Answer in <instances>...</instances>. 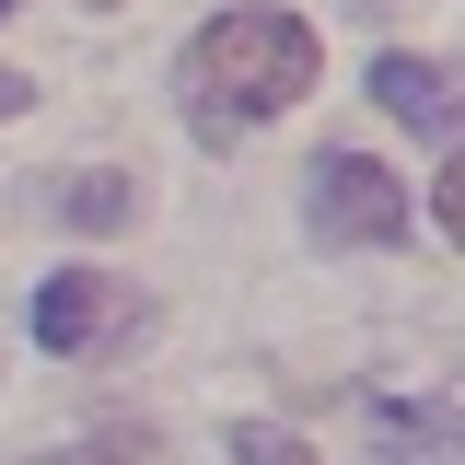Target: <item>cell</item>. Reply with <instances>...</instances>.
Segmentation results:
<instances>
[{
  "instance_id": "obj_5",
  "label": "cell",
  "mask_w": 465,
  "mask_h": 465,
  "mask_svg": "<svg viewBox=\"0 0 465 465\" xmlns=\"http://www.w3.org/2000/svg\"><path fill=\"white\" fill-rule=\"evenodd\" d=\"M372 430H384V454H396V465H407V454H419V465H454V407H407V396H396V407H372Z\"/></svg>"
},
{
  "instance_id": "obj_2",
  "label": "cell",
  "mask_w": 465,
  "mask_h": 465,
  "mask_svg": "<svg viewBox=\"0 0 465 465\" xmlns=\"http://www.w3.org/2000/svg\"><path fill=\"white\" fill-rule=\"evenodd\" d=\"M302 232L314 244H407V186L372 152H326L302 174Z\"/></svg>"
},
{
  "instance_id": "obj_6",
  "label": "cell",
  "mask_w": 465,
  "mask_h": 465,
  "mask_svg": "<svg viewBox=\"0 0 465 465\" xmlns=\"http://www.w3.org/2000/svg\"><path fill=\"white\" fill-rule=\"evenodd\" d=\"M128 210H140V186H128V174H105V163L58 186V222H70V232H116Z\"/></svg>"
},
{
  "instance_id": "obj_1",
  "label": "cell",
  "mask_w": 465,
  "mask_h": 465,
  "mask_svg": "<svg viewBox=\"0 0 465 465\" xmlns=\"http://www.w3.org/2000/svg\"><path fill=\"white\" fill-rule=\"evenodd\" d=\"M314 70H326V47H314L302 12H222V24L186 47V128L222 152L244 128H268L280 105H302Z\"/></svg>"
},
{
  "instance_id": "obj_10",
  "label": "cell",
  "mask_w": 465,
  "mask_h": 465,
  "mask_svg": "<svg viewBox=\"0 0 465 465\" xmlns=\"http://www.w3.org/2000/svg\"><path fill=\"white\" fill-rule=\"evenodd\" d=\"M94 12H116V0H94Z\"/></svg>"
},
{
  "instance_id": "obj_9",
  "label": "cell",
  "mask_w": 465,
  "mask_h": 465,
  "mask_svg": "<svg viewBox=\"0 0 465 465\" xmlns=\"http://www.w3.org/2000/svg\"><path fill=\"white\" fill-rule=\"evenodd\" d=\"M0 12H24V0H0Z\"/></svg>"
},
{
  "instance_id": "obj_7",
  "label": "cell",
  "mask_w": 465,
  "mask_h": 465,
  "mask_svg": "<svg viewBox=\"0 0 465 465\" xmlns=\"http://www.w3.org/2000/svg\"><path fill=\"white\" fill-rule=\"evenodd\" d=\"M232 465H326L302 430H280V419H232Z\"/></svg>"
},
{
  "instance_id": "obj_3",
  "label": "cell",
  "mask_w": 465,
  "mask_h": 465,
  "mask_svg": "<svg viewBox=\"0 0 465 465\" xmlns=\"http://www.w3.org/2000/svg\"><path fill=\"white\" fill-rule=\"evenodd\" d=\"M116 326H128V280H105V268H58V280L35 291V338H47L58 361L105 349Z\"/></svg>"
},
{
  "instance_id": "obj_4",
  "label": "cell",
  "mask_w": 465,
  "mask_h": 465,
  "mask_svg": "<svg viewBox=\"0 0 465 465\" xmlns=\"http://www.w3.org/2000/svg\"><path fill=\"white\" fill-rule=\"evenodd\" d=\"M372 94H384L419 140H454V70H442V58H407V47L372 58Z\"/></svg>"
},
{
  "instance_id": "obj_8",
  "label": "cell",
  "mask_w": 465,
  "mask_h": 465,
  "mask_svg": "<svg viewBox=\"0 0 465 465\" xmlns=\"http://www.w3.org/2000/svg\"><path fill=\"white\" fill-rule=\"evenodd\" d=\"M24 94H35V82H24V70H0V116H24Z\"/></svg>"
}]
</instances>
